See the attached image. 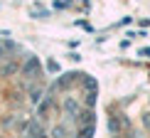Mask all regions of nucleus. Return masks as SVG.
Wrapping results in <instances>:
<instances>
[{"label": "nucleus", "mask_w": 150, "mask_h": 138, "mask_svg": "<svg viewBox=\"0 0 150 138\" xmlns=\"http://www.w3.org/2000/svg\"><path fill=\"white\" fill-rule=\"evenodd\" d=\"M40 69V62H37V57H32V59H27V64L22 67V74H32V72H37Z\"/></svg>", "instance_id": "f257e3e1"}, {"label": "nucleus", "mask_w": 150, "mask_h": 138, "mask_svg": "<svg viewBox=\"0 0 150 138\" xmlns=\"http://www.w3.org/2000/svg\"><path fill=\"white\" fill-rule=\"evenodd\" d=\"M145 126H148V128H150V114H148V116H145Z\"/></svg>", "instance_id": "423d86ee"}, {"label": "nucleus", "mask_w": 150, "mask_h": 138, "mask_svg": "<svg viewBox=\"0 0 150 138\" xmlns=\"http://www.w3.org/2000/svg\"><path fill=\"white\" fill-rule=\"evenodd\" d=\"M47 67H49V72H57V69H59V64H57V62H49Z\"/></svg>", "instance_id": "39448f33"}, {"label": "nucleus", "mask_w": 150, "mask_h": 138, "mask_svg": "<svg viewBox=\"0 0 150 138\" xmlns=\"http://www.w3.org/2000/svg\"><path fill=\"white\" fill-rule=\"evenodd\" d=\"M143 54H145V57H150V47H148V49H143Z\"/></svg>", "instance_id": "0eeeda50"}, {"label": "nucleus", "mask_w": 150, "mask_h": 138, "mask_svg": "<svg viewBox=\"0 0 150 138\" xmlns=\"http://www.w3.org/2000/svg\"><path fill=\"white\" fill-rule=\"evenodd\" d=\"M0 54H3V47H0Z\"/></svg>", "instance_id": "6e6552de"}, {"label": "nucleus", "mask_w": 150, "mask_h": 138, "mask_svg": "<svg viewBox=\"0 0 150 138\" xmlns=\"http://www.w3.org/2000/svg\"><path fill=\"white\" fill-rule=\"evenodd\" d=\"M30 138H45V133H42L40 126H32V131H30Z\"/></svg>", "instance_id": "7ed1b4c3"}, {"label": "nucleus", "mask_w": 150, "mask_h": 138, "mask_svg": "<svg viewBox=\"0 0 150 138\" xmlns=\"http://www.w3.org/2000/svg\"><path fill=\"white\" fill-rule=\"evenodd\" d=\"M93 136V123H86L84 131H79V138H91Z\"/></svg>", "instance_id": "f03ea898"}, {"label": "nucleus", "mask_w": 150, "mask_h": 138, "mask_svg": "<svg viewBox=\"0 0 150 138\" xmlns=\"http://www.w3.org/2000/svg\"><path fill=\"white\" fill-rule=\"evenodd\" d=\"M84 84H86V89H89V91H96V81H93L91 77H86V79H84Z\"/></svg>", "instance_id": "20e7f679"}]
</instances>
